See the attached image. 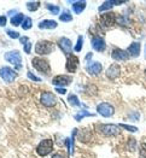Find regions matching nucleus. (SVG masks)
I'll return each mask as SVG.
<instances>
[{
    "label": "nucleus",
    "mask_w": 146,
    "mask_h": 158,
    "mask_svg": "<svg viewBox=\"0 0 146 158\" xmlns=\"http://www.w3.org/2000/svg\"><path fill=\"white\" fill-rule=\"evenodd\" d=\"M52 158H65L62 153H59V152H57V153H54L52 156Z\"/></svg>",
    "instance_id": "obj_38"
},
{
    "label": "nucleus",
    "mask_w": 146,
    "mask_h": 158,
    "mask_svg": "<svg viewBox=\"0 0 146 158\" xmlns=\"http://www.w3.org/2000/svg\"><path fill=\"white\" fill-rule=\"evenodd\" d=\"M39 29H56L58 27V23L52 19H45L39 23Z\"/></svg>",
    "instance_id": "obj_18"
},
{
    "label": "nucleus",
    "mask_w": 146,
    "mask_h": 158,
    "mask_svg": "<svg viewBox=\"0 0 146 158\" xmlns=\"http://www.w3.org/2000/svg\"><path fill=\"white\" fill-rule=\"evenodd\" d=\"M140 51H141V45H140L139 42H132V44L129 45V47L127 48L128 54H129L131 57H134V58L139 57Z\"/></svg>",
    "instance_id": "obj_17"
},
{
    "label": "nucleus",
    "mask_w": 146,
    "mask_h": 158,
    "mask_svg": "<svg viewBox=\"0 0 146 158\" xmlns=\"http://www.w3.org/2000/svg\"><path fill=\"white\" fill-rule=\"evenodd\" d=\"M21 42L23 44V45H27L28 42H29V38H27V36H24V38H21Z\"/></svg>",
    "instance_id": "obj_37"
},
{
    "label": "nucleus",
    "mask_w": 146,
    "mask_h": 158,
    "mask_svg": "<svg viewBox=\"0 0 146 158\" xmlns=\"http://www.w3.org/2000/svg\"><path fill=\"white\" fill-rule=\"evenodd\" d=\"M46 9H47L48 11H51V13H53V15H58V13H59V6H58V5H53V4L47 2V4H46Z\"/></svg>",
    "instance_id": "obj_26"
},
{
    "label": "nucleus",
    "mask_w": 146,
    "mask_h": 158,
    "mask_svg": "<svg viewBox=\"0 0 146 158\" xmlns=\"http://www.w3.org/2000/svg\"><path fill=\"white\" fill-rule=\"evenodd\" d=\"M54 50V44L48 41V40H41L35 45V53L40 56H46L52 53Z\"/></svg>",
    "instance_id": "obj_1"
},
{
    "label": "nucleus",
    "mask_w": 146,
    "mask_h": 158,
    "mask_svg": "<svg viewBox=\"0 0 146 158\" xmlns=\"http://www.w3.org/2000/svg\"><path fill=\"white\" fill-rule=\"evenodd\" d=\"M99 132L105 136H115L119 134V126L116 124H102L99 126Z\"/></svg>",
    "instance_id": "obj_7"
},
{
    "label": "nucleus",
    "mask_w": 146,
    "mask_h": 158,
    "mask_svg": "<svg viewBox=\"0 0 146 158\" xmlns=\"http://www.w3.org/2000/svg\"><path fill=\"white\" fill-rule=\"evenodd\" d=\"M0 77L4 80L6 83H12L15 79L17 77V74L11 68L2 66V68H0Z\"/></svg>",
    "instance_id": "obj_4"
},
{
    "label": "nucleus",
    "mask_w": 146,
    "mask_h": 158,
    "mask_svg": "<svg viewBox=\"0 0 146 158\" xmlns=\"http://www.w3.org/2000/svg\"><path fill=\"white\" fill-rule=\"evenodd\" d=\"M144 54H145V58H146V45H145V47H144Z\"/></svg>",
    "instance_id": "obj_40"
},
{
    "label": "nucleus",
    "mask_w": 146,
    "mask_h": 158,
    "mask_svg": "<svg viewBox=\"0 0 146 158\" xmlns=\"http://www.w3.org/2000/svg\"><path fill=\"white\" fill-rule=\"evenodd\" d=\"M114 5H115L114 1H105V2H103L102 6H99V12H103V11H106V10H110Z\"/></svg>",
    "instance_id": "obj_24"
},
{
    "label": "nucleus",
    "mask_w": 146,
    "mask_h": 158,
    "mask_svg": "<svg viewBox=\"0 0 146 158\" xmlns=\"http://www.w3.org/2000/svg\"><path fill=\"white\" fill-rule=\"evenodd\" d=\"M82 45H83V36L80 35L79 39H77V42H76V45H75V47H74L75 52H80V51L82 50Z\"/></svg>",
    "instance_id": "obj_29"
},
{
    "label": "nucleus",
    "mask_w": 146,
    "mask_h": 158,
    "mask_svg": "<svg viewBox=\"0 0 146 158\" xmlns=\"http://www.w3.org/2000/svg\"><path fill=\"white\" fill-rule=\"evenodd\" d=\"M111 57H112L115 60H117V62H124V60H127V59L129 58V54H128L127 51H124V50L114 48V50H112V53H111Z\"/></svg>",
    "instance_id": "obj_14"
},
{
    "label": "nucleus",
    "mask_w": 146,
    "mask_h": 158,
    "mask_svg": "<svg viewBox=\"0 0 146 158\" xmlns=\"http://www.w3.org/2000/svg\"><path fill=\"white\" fill-rule=\"evenodd\" d=\"M128 144H129V147H128V150H129V151H134V150H135V146H136V141H135L134 139H129Z\"/></svg>",
    "instance_id": "obj_33"
},
{
    "label": "nucleus",
    "mask_w": 146,
    "mask_h": 158,
    "mask_svg": "<svg viewBox=\"0 0 146 158\" xmlns=\"http://www.w3.org/2000/svg\"><path fill=\"white\" fill-rule=\"evenodd\" d=\"M90 116H94V114H90V112H87V111H80V112H77V114L75 115V119H76L77 122H80L83 117H90Z\"/></svg>",
    "instance_id": "obj_25"
},
{
    "label": "nucleus",
    "mask_w": 146,
    "mask_h": 158,
    "mask_svg": "<svg viewBox=\"0 0 146 158\" xmlns=\"http://www.w3.org/2000/svg\"><path fill=\"white\" fill-rule=\"evenodd\" d=\"M140 155H141V157L146 158V143H143L140 145Z\"/></svg>",
    "instance_id": "obj_32"
},
{
    "label": "nucleus",
    "mask_w": 146,
    "mask_h": 158,
    "mask_svg": "<svg viewBox=\"0 0 146 158\" xmlns=\"http://www.w3.org/2000/svg\"><path fill=\"white\" fill-rule=\"evenodd\" d=\"M86 70L91 74V75H99L103 71V66L99 62H91L86 66Z\"/></svg>",
    "instance_id": "obj_16"
},
{
    "label": "nucleus",
    "mask_w": 146,
    "mask_h": 158,
    "mask_svg": "<svg viewBox=\"0 0 146 158\" xmlns=\"http://www.w3.org/2000/svg\"><path fill=\"white\" fill-rule=\"evenodd\" d=\"M65 68L69 73H75L79 68V58L75 56V54H70L66 58V63Z\"/></svg>",
    "instance_id": "obj_12"
},
{
    "label": "nucleus",
    "mask_w": 146,
    "mask_h": 158,
    "mask_svg": "<svg viewBox=\"0 0 146 158\" xmlns=\"http://www.w3.org/2000/svg\"><path fill=\"white\" fill-rule=\"evenodd\" d=\"M6 34H7L11 39H18L19 35H21L18 31H15V30H11V29H7V30H6Z\"/></svg>",
    "instance_id": "obj_30"
},
{
    "label": "nucleus",
    "mask_w": 146,
    "mask_h": 158,
    "mask_svg": "<svg viewBox=\"0 0 146 158\" xmlns=\"http://www.w3.org/2000/svg\"><path fill=\"white\" fill-rule=\"evenodd\" d=\"M31 27H33V21H31V18H30V17H26L24 21H23V23H22V28H23L24 30H29V29H31Z\"/></svg>",
    "instance_id": "obj_27"
},
{
    "label": "nucleus",
    "mask_w": 146,
    "mask_h": 158,
    "mask_svg": "<svg viewBox=\"0 0 146 158\" xmlns=\"http://www.w3.org/2000/svg\"><path fill=\"white\" fill-rule=\"evenodd\" d=\"M58 47L62 50V52L70 56L71 54V51H73V42L71 40L68 39V38H60L57 42Z\"/></svg>",
    "instance_id": "obj_11"
},
{
    "label": "nucleus",
    "mask_w": 146,
    "mask_h": 158,
    "mask_svg": "<svg viewBox=\"0 0 146 158\" xmlns=\"http://www.w3.org/2000/svg\"><path fill=\"white\" fill-rule=\"evenodd\" d=\"M86 1H75L73 2V11L76 13V15H80L85 9H86Z\"/></svg>",
    "instance_id": "obj_19"
},
{
    "label": "nucleus",
    "mask_w": 146,
    "mask_h": 158,
    "mask_svg": "<svg viewBox=\"0 0 146 158\" xmlns=\"http://www.w3.org/2000/svg\"><path fill=\"white\" fill-rule=\"evenodd\" d=\"M27 76L31 80V81H35V82H41V79H40V77H38V76H35V75H34L31 71H28V73H27Z\"/></svg>",
    "instance_id": "obj_31"
},
{
    "label": "nucleus",
    "mask_w": 146,
    "mask_h": 158,
    "mask_svg": "<svg viewBox=\"0 0 146 158\" xmlns=\"http://www.w3.org/2000/svg\"><path fill=\"white\" fill-rule=\"evenodd\" d=\"M40 103L46 107H52L57 104V98L52 92H42L40 97Z\"/></svg>",
    "instance_id": "obj_6"
},
{
    "label": "nucleus",
    "mask_w": 146,
    "mask_h": 158,
    "mask_svg": "<svg viewBox=\"0 0 146 158\" xmlns=\"http://www.w3.org/2000/svg\"><path fill=\"white\" fill-rule=\"evenodd\" d=\"M71 19H73V16L68 10H64L59 16V21H62V22H70Z\"/></svg>",
    "instance_id": "obj_23"
},
{
    "label": "nucleus",
    "mask_w": 146,
    "mask_h": 158,
    "mask_svg": "<svg viewBox=\"0 0 146 158\" xmlns=\"http://www.w3.org/2000/svg\"><path fill=\"white\" fill-rule=\"evenodd\" d=\"M68 103L70 104L71 106H80V100L79 98H77V95H75V94H70L69 97H68Z\"/></svg>",
    "instance_id": "obj_22"
},
{
    "label": "nucleus",
    "mask_w": 146,
    "mask_h": 158,
    "mask_svg": "<svg viewBox=\"0 0 146 158\" xmlns=\"http://www.w3.org/2000/svg\"><path fill=\"white\" fill-rule=\"evenodd\" d=\"M91 58H92V53H88V54H87V57H86V60H90Z\"/></svg>",
    "instance_id": "obj_39"
},
{
    "label": "nucleus",
    "mask_w": 146,
    "mask_h": 158,
    "mask_svg": "<svg viewBox=\"0 0 146 158\" xmlns=\"http://www.w3.org/2000/svg\"><path fill=\"white\" fill-rule=\"evenodd\" d=\"M106 77L110 80H115L117 79L119 75H121V68L119 64H111V65L107 68L105 73Z\"/></svg>",
    "instance_id": "obj_13"
},
{
    "label": "nucleus",
    "mask_w": 146,
    "mask_h": 158,
    "mask_svg": "<svg viewBox=\"0 0 146 158\" xmlns=\"http://www.w3.org/2000/svg\"><path fill=\"white\" fill-rule=\"evenodd\" d=\"M31 64L34 66V69H36L40 73H44V74H48L51 71V66L48 60H46L45 58H41V57H35L33 58L31 60Z\"/></svg>",
    "instance_id": "obj_3"
},
{
    "label": "nucleus",
    "mask_w": 146,
    "mask_h": 158,
    "mask_svg": "<svg viewBox=\"0 0 146 158\" xmlns=\"http://www.w3.org/2000/svg\"><path fill=\"white\" fill-rule=\"evenodd\" d=\"M56 93H59V94H65L66 89H65V88H62V87H56Z\"/></svg>",
    "instance_id": "obj_36"
},
{
    "label": "nucleus",
    "mask_w": 146,
    "mask_h": 158,
    "mask_svg": "<svg viewBox=\"0 0 146 158\" xmlns=\"http://www.w3.org/2000/svg\"><path fill=\"white\" fill-rule=\"evenodd\" d=\"M97 112L103 117H111L115 114V109L109 103H100L97 106Z\"/></svg>",
    "instance_id": "obj_8"
},
{
    "label": "nucleus",
    "mask_w": 146,
    "mask_h": 158,
    "mask_svg": "<svg viewBox=\"0 0 146 158\" xmlns=\"http://www.w3.org/2000/svg\"><path fill=\"white\" fill-rule=\"evenodd\" d=\"M145 74H146V70H145Z\"/></svg>",
    "instance_id": "obj_41"
},
{
    "label": "nucleus",
    "mask_w": 146,
    "mask_h": 158,
    "mask_svg": "<svg viewBox=\"0 0 146 158\" xmlns=\"http://www.w3.org/2000/svg\"><path fill=\"white\" fill-rule=\"evenodd\" d=\"M92 48H94L98 52H103L106 48L105 40L102 36H94L92 38Z\"/></svg>",
    "instance_id": "obj_15"
},
{
    "label": "nucleus",
    "mask_w": 146,
    "mask_h": 158,
    "mask_svg": "<svg viewBox=\"0 0 146 158\" xmlns=\"http://www.w3.org/2000/svg\"><path fill=\"white\" fill-rule=\"evenodd\" d=\"M6 22H7V18L5 16H0V26L5 27L6 26Z\"/></svg>",
    "instance_id": "obj_35"
},
{
    "label": "nucleus",
    "mask_w": 146,
    "mask_h": 158,
    "mask_svg": "<svg viewBox=\"0 0 146 158\" xmlns=\"http://www.w3.org/2000/svg\"><path fill=\"white\" fill-rule=\"evenodd\" d=\"M53 151V141L51 139H44L36 146V153L41 157H46Z\"/></svg>",
    "instance_id": "obj_2"
},
{
    "label": "nucleus",
    "mask_w": 146,
    "mask_h": 158,
    "mask_svg": "<svg viewBox=\"0 0 146 158\" xmlns=\"http://www.w3.org/2000/svg\"><path fill=\"white\" fill-rule=\"evenodd\" d=\"M73 81V77L71 76H68V75H58L56 77H53L52 83L54 87H65V86H69Z\"/></svg>",
    "instance_id": "obj_10"
},
{
    "label": "nucleus",
    "mask_w": 146,
    "mask_h": 158,
    "mask_svg": "<svg viewBox=\"0 0 146 158\" xmlns=\"http://www.w3.org/2000/svg\"><path fill=\"white\" fill-rule=\"evenodd\" d=\"M116 23V15L114 12H107L100 16V26L103 28H110Z\"/></svg>",
    "instance_id": "obj_9"
},
{
    "label": "nucleus",
    "mask_w": 146,
    "mask_h": 158,
    "mask_svg": "<svg viewBox=\"0 0 146 158\" xmlns=\"http://www.w3.org/2000/svg\"><path fill=\"white\" fill-rule=\"evenodd\" d=\"M26 6L29 11H36L40 7V1H27Z\"/></svg>",
    "instance_id": "obj_21"
},
{
    "label": "nucleus",
    "mask_w": 146,
    "mask_h": 158,
    "mask_svg": "<svg viewBox=\"0 0 146 158\" xmlns=\"http://www.w3.org/2000/svg\"><path fill=\"white\" fill-rule=\"evenodd\" d=\"M23 50H24V52H26L27 54H29L30 51H31V44H30V42H28L27 45H24V46H23Z\"/></svg>",
    "instance_id": "obj_34"
},
{
    "label": "nucleus",
    "mask_w": 146,
    "mask_h": 158,
    "mask_svg": "<svg viewBox=\"0 0 146 158\" xmlns=\"http://www.w3.org/2000/svg\"><path fill=\"white\" fill-rule=\"evenodd\" d=\"M4 58H5V60H7L10 64L16 65L18 69L21 68V64H22V57H21V54H19L18 51L13 50V51H10V52H6L5 53V56H4Z\"/></svg>",
    "instance_id": "obj_5"
},
{
    "label": "nucleus",
    "mask_w": 146,
    "mask_h": 158,
    "mask_svg": "<svg viewBox=\"0 0 146 158\" xmlns=\"http://www.w3.org/2000/svg\"><path fill=\"white\" fill-rule=\"evenodd\" d=\"M119 127L123 128V129H126V131H128V132H132V133L138 132V128H136L135 126H129V124H123V123H121Z\"/></svg>",
    "instance_id": "obj_28"
},
{
    "label": "nucleus",
    "mask_w": 146,
    "mask_h": 158,
    "mask_svg": "<svg viewBox=\"0 0 146 158\" xmlns=\"http://www.w3.org/2000/svg\"><path fill=\"white\" fill-rule=\"evenodd\" d=\"M24 15L23 13H16L15 16H13L12 18H11V24L15 27H17V26H21L22 23H23V21H24Z\"/></svg>",
    "instance_id": "obj_20"
}]
</instances>
